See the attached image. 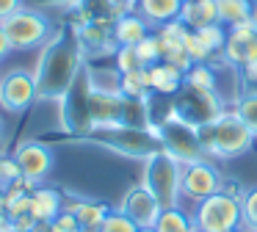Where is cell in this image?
Instances as JSON below:
<instances>
[{
    "mask_svg": "<svg viewBox=\"0 0 257 232\" xmlns=\"http://www.w3.org/2000/svg\"><path fill=\"white\" fill-rule=\"evenodd\" d=\"M83 69V50L78 39V25L67 20L61 31L53 33L50 42L42 50V58L36 64V91L45 99H61L75 83L78 72Z\"/></svg>",
    "mask_w": 257,
    "mask_h": 232,
    "instance_id": "obj_1",
    "label": "cell"
},
{
    "mask_svg": "<svg viewBox=\"0 0 257 232\" xmlns=\"http://www.w3.org/2000/svg\"><path fill=\"white\" fill-rule=\"evenodd\" d=\"M75 141H89L108 147L113 152H122L127 158H147L150 160L155 152H161L163 144L155 130L150 127H122V125H94L89 133L78 136Z\"/></svg>",
    "mask_w": 257,
    "mask_h": 232,
    "instance_id": "obj_2",
    "label": "cell"
},
{
    "mask_svg": "<svg viewBox=\"0 0 257 232\" xmlns=\"http://www.w3.org/2000/svg\"><path fill=\"white\" fill-rule=\"evenodd\" d=\"M202 149L205 158H238L246 155L254 144V133L240 122V116L232 110H224L216 122L199 127Z\"/></svg>",
    "mask_w": 257,
    "mask_h": 232,
    "instance_id": "obj_3",
    "label": "cell"
},
{
    "mask_svg": "<svg viewBox=\"0 0 257 232\" xmlns=\"http://www.w3.org/2000/svg\"><path fill=\"white\" fill-rule=\"evenodd\" d=\"M91 122L94 125H122V127H150L147 99L124 97L122 91H91Z\"/></svg>",
    "mask_w": 257,
    "mask_h": 232,
    "instance_id": "obj_4",
    "label": "cell"
},
{
    "mask_svg": "<svg viewBox=\"0 0 257 232\" xmlns=\"http://www.w3.org/2000/svg\"><path fill=\"white\" fill-rule=\"evenodd\" d=\"M172 110L180 122H185V125L199 130V127L216 122L227 110V105H224V99L216 91H202V88H194L188 83H183V88L172 97Z\"/></svg>",
    "mask_w": 257,
    "mask_h": 232,
    "instance_id": "obj_5",
    "label": "cell"
},
{
    "mask_svg": "<svg viewBox=\"0 0 257 232\" xmlns=\"http://www.w3.org/2000/svg\"><path fill=\"white\" fill-rule=\"evenodd\" d=\"M91 91H94V86H91L89 66H83L75 77V83L69 86V91L61 97V125L72 138L83 136L94 127V122H91Z\"/></svg>",
    "mask_w": 257,
    "mask_h": 232,
    "instance_id": "obj_6",
    "label": "cell"
},
{
    "mask_svg": "<svg viewBox=\"0 0 257 232\" xmlns=\"http://www.w3.org/2000/svg\"><path fill=\"white\" fill-rule=\"evenodd\" d=\"M180 177H183V163L166 149L155 152L147 160V174L144 185L152 191V196L161 202V207H177L180 199Z\"/></svg>",
    "mask_w": 257,
    "mask_h": 232,
    "instance_id": "obj_7",
    "label": "cell"
},
{
    "mask_svg": "<svg viewBox=\"0 0 257 232\" xmlns=\"http://www.w3.org/2000/svg\"><path fill=\"white\" fill-rule=\"evenodd\" d=\"M191 221H194V229L202 232H229L243 224V207H240V199L218 191L213 196L196 202Z\"/></svg>",
    "mask_w": 257,
    "mask_h": 232,
    "instance_id": "obj_8",
    "label": "cell"
},
{
    "mask_svg": "<svg viewBox=\"0 0 257 232\" xmlns=\"http://www.w3.org/2000/svg\"><path fill=\"white\" fill-rule=\"evenodd\" d=\"M150 130L158 133L163 149H166L169 155H174L180 163H194V160L205 158L199 130H196V127H191V125H185V122H180L177 116H169L163 125L150 127Z\"/></svg>",
    "mask_w": 257,
    "mask_h": 232,
    "instance_id": "obj_9",
    "label": "cell"
},
{
    "mask_svg": "<svg viewBox=\"0 0 257 232\" xmlns=\"http://www.w3.org/2000/svg\"><path fill=\"white\" fill-rule=\"evenodd\" d=\"M3 28L9 33V42L14 50H31L50 42V22L45 14L34 9H20L9 20H3Z\"/></svg>",
    "mask_w": 257,
    "mask_h": 232,
    "instance_id": "obj_10",
    "label": "cell"
},
{
    "mask_svg": "<svg viewBox=\"0 0 257 232\" xmlns=\"http://www.w3.org/2000/svg\"><path fill=\"white\" fill-rule=\"evenodd\" d=\"M39 97L36 75L28 69H12L0 77V108L9 113H23Z\"/></svg>",
    "mask_w": 257,
    "mask_h": 232,
    "instance_id": "obj_11",
    "label": "cell"
},
{
    "mask_svg": "<svg viewBox=\"0 0 257 232\" xmlns=\"http://www.w3.org/2000/svg\"><path fill=\"white\" fill-rule=\"evenodd\" d=\"M224 185V174L210 163V160H194V163H183V177H180V193H185L194 202L218 193Z\"/></svg>",
    "mask_w": 257,
    "mask_h": 232,
    "instance_id": "obj_12",
    "label": "cell"
},
{
    "mask_svg": "<svg viewBox=\"0 0 257 232\" xmlns=\"http://www.w3.org/2000/svg\"><path fill=\"white\" fill-rule=\"evenodd\" d=\"M80 50L83 58H100L105 53H116V39H113V17H100V20H89L86 25L78 28Z\"/></svg>",
    "mask_w": 257,
    "mask_h": 232,
    "instance_id": "obj_13",
    "label": "cell"
},
{
    "mask_svg": "<svg viewBox=\"0 0 257 232\" xmlns=\"http://www.w3.org/2000/svg\"><path fill=\"white\" fill-rule=\"evenodd\" d=\"M14 160H17V166H20V174H23L25 180L36 182V185H39L53 169V152L39 141H23L17 147V152H14Z\"/></svg>",
    "mask_w": 257,
    "mask_h": 232,
    "instance_id": "obj_14",
    "label": "cell"
},
{
    "mask_svg": "<svg viewBox=\"0 0 257 232\" xmlns=\"http://www.w3.org/2000/svg\"><path fill=\"white\" fill-rule=\"evenodd\" d=\"M119 210L127 213L130 218L139 224V229H152L163 207H161V202L152 196V191L147 185H136V188H130V191L124 193V202H122Z\"/></svg>",
    "mask_w": 257,
    "mask_h": 232,
    "instance_id": "obj_15",
    "label": "cell"
},
{
    "mask_svg": "<svg viewBox=\"0 0 257 232\" xmlns=\"http://www.w3.org/2000/svg\"><path fill=\"white\" fill-rule=\"evenodd\" d=\"M257 39V28L251 25L249 20L246 22H238V25H229L227 28V44L221 50V58L232 66H243L246 61V50L249 44Z\"/></svg>",
    "mask_w": 257,
    "mask_h": 232,
    "instance_id": "obj_16",
    "label": "cell"
},
{
    "mask_svg": "<svg viewBox=\"0 0 257 232\" xmlns=\"http://www.w3.org/2000/svg\"><path fill=\"white\" fill-rule=\"evenodd\" d=\"M64 210L75 213L80 232H100L105 215L111 213L108 204L105 202H97V199H69V202H64Z\"/></svg>",
    "mask_w": 257,
    "mask_h": 232,
    "instance_id": "obj_17",
    "label": "cell"
},
{
    "mask_svg": "<svg viewBox=\"0 0 257 232\" xmlns=\"http://www.w3.org/2000/svg\"><path fill=\"white\" fill-rule=\"evenodd\" d=\"M185 83V72L177 69L169 61H158V64L150 66V88L155 94H166V97H174V94L183 88Z\"/></svg>",
    "mask_w": 257,
    "mask_h": 232,
    "instance_id": "obj_18",
    "label": "cell"
},
{
    "mask_svg": "<svg viewBox=\"0 0 257 232\" xmlns=\"http://www.w3.org/2000/svg\"><path fill=\"white\" fill-rule=\"evenodd\" d=\"M150 36L147 31V20L139 11H130V14L113 17V39H116L119 47H136L141 39Z\"/></svg>",
    "mask_w": 257,
    "mask_h": 232,
    "instance_id": "obj_19",
    "label": "cell"
},
{
    "mask_svg": "<svg viewBox=\"0 0 257 232\" xmlns=\"http://www.w3.org/2000/svg\"><path fill=\"white\" fill-rule=\"evenodd\" d=\"M185 0H136V11L152 25H166L180 20Z\"/></svg>",
    "mask_w": 257,
    "mask_h": 232,
    "instance_id": "obj_20",
    "label": "cell"
},
{
    "mask_svg": "<svg viewBox=\"0 0 257 232\" xmlns=\"http://www.w3.org/2000/svg\"><path fill=\"white\" fill-rule=\"evenodd\" d=\"M61 210H64V196L56 188L36 185V191L31 193V210H28L36 221H53Z\"/></svg>",
    "mask_w": 257,
    "mask_h": 232,
    "instance_id": "obj_21",
    "label": "cell"
},
{
    "mask_svg": "<svg viewBox=\"0 0 257 232\" xmlns=\"http://www.w3.org/2000/svg\"><path fill=\"white\" fill-rule=\"evenodd\" d=\"M180 22H183L185 28H191V31L218 22L216 0H185L183 11H180Z\"/></svg>",
    "mask_w": 257,
    "mask_h": 232,
    "instance_id": "obj_22",
    "label": "cell"
},
{
    "mask_svg": "<svg viewBox=\"0 0 257 232\" xmlns=\"http://www.w3.org/2000/svg\"><path fill=\"white\" fill-rule=\"evenodd\" d=\"M119 91H122L124 97H133V99H147L152 91L150 88V66L119 75Z\"/></svg>",
    "mask_w": 257,
    "mask_h": 232,
    "instance_id": "obj_23",
    "label": "cell"
},
{
    "mask_svg": "<svg viewBox=\"0 0 257 232\" xmlns=\"http://www.w3.org/2000/svg\"><path fill=\"white\" fill-rule=\"evenodd\" d=\"M251 3L254 0H216L218 9V22L221 25H238V22H246L251 14Z\"/></svg>",
    "mask_w": 257,
    "mask_h": 232,
    "instance_id": "obj_24",
    "label": "cell"
},
{
    "mask_svg": "<svg viewBox=\"0 0 257 232\" xmlns=\"http://www.w3.org/2000/svg\"><path fill=\"white\" fill-rule=\"evenodd\" d=\"M152 229L155 232H191L194 229V221H191L183 210L166 207V210H161V215H158V221H155Z\"/></svg>",
    "mask_w": 257,
    "mask_h": 232,
    "instance_id": "obj_25",
    "label": "cell"
},
{
    "mask_svg": "<svg viewBox=\"0 0 257 232\" xmlns=\"http://www.w3.org/2000/svg\"><path fill=\"white\" fill-rule=\"evenodd\" d=\"M185 83L194 88H202V91H216V69H213V64L210 61L194 64L185 72Z\"/></svg>",
    "mask_w": 257,
    "mask_h": 232,
    "instance_id": "obj_26",
    "label": "cell"
},
{
    "mask_svg": "<svg viewBox=\"0 0 257 232\" xmlns=\"http://www.w3.org/2000/svg\"><path fill=\"white\" fill-rule=\"evenodd\" d=\"M196 36H199V42L205 44L207 50L213 53V58H218L224 50V44H227V31H224L221 22H213V25H205V28H196Z\"/></svg>",
    "mask_w": 257,
    "mask_h": 232,
    "instance_id": "obj_27",
    "label": "cell"
},
{
    "mask_svg": "<svg viewBox=\"0 0 257 232\" xmlns=\"http://www.w3.org/2000/svg\"><path fill=\"white\" fill-rule=\"evenodd\" d=\"M235 113H238L240 122L257 136V91L240 94L238 102H235Z\"/></svg>",
    "mask_w": 257,
    "mask_h": 232,
    "instance_id": "obj_28",
    "label": "cell"
},
{
    "mask_svg": "<svg viewBox=\"0 0 257 232\" xmlns=\"http://www.w3.org/2000/svg\"><path fill=\"white\" fill-rule=\"evenodd\" d=\"M113 66L119 69V75H124V72L144 69V61L139 58V50L136 47H116V53H113Z\"/></svg>",
    "mask_w": 257,
    "mask_h": 232,
    "instance_id": "obj_29",
    "label": "cell"
},
{
    "mask_svg": "<svg viewBox=\"0 0 257 232\" xmlns=\"http://www.w3.org/2000/svg\"><path fill=\"white\" fill-rule=\"evenodd\" d=\"M100 232H139V224L122 210H111L105 215V221H102Z\"/></svg>",
    "mask_w": 257,
    "mask_h": 232,
    "instance_id": "obj_30",
    "label": "cell"
},
{
    "mask_svg": "<svg viewBox=\"0 0 257 232\" xmlns=\"http://www.w3.org/2000/svg\"><path fill=\"white\" fill-rule=\"evenodd\" d=\"M136 50H139V58L144 61V66L158 64L161 61V39H158V33H150L147 39H141L136 44Z\"/></svg>",
    "mask_w": 257,
    "mask_h": 232,
    "instance_id": "obj_31",
    "label": "cell"
},
{
    "mask_svg": "<svg viewBox=\"0 0 257 232\" xmlns=\"http://www.w3.org/2000/svg\"><path fill=\"white\" fill-rule=\"evenodd\" d=\"M240 207H243V224L249 229H257V188L246 191V196L240 199Z\"/></svg>",
    "mask_w": 257,
    "mask_h": 232,
    "instance_id": "obj_32",
    "label": "cell"
},
{
    "mask_svg": "<svg viewBox=\"0 0 257 232\" xmlns=\"http://www.w3.org/2000/svg\"><path fill=\"white\" fill-rule=\"evenodd\" d=\"M20 177H23V174H20L17 160H14V158H0V185L9 188L12 182H17Z\"/></svg>",
    "mask_w": 257,
    "mask_h": 232,
    "instance_id": "obj_33",
    "label": "cell"
},
{
    "mask_svg": "<svg viewBox=\"0 0 257 232\" xmlns=\"http://www.w3.org/2000/svg\"><path fill=\"white\" fill-rule=\"evenodd\" d=\"M50 224H53V229H56V232H80L78 218H75V213H69V210H61Z\"/></svg>",
    "mask_w": 257,
    "mask_h": 232,
    "instance_id": "obj_34",
    "label": "cell"
},
{
    "mask_svg": "<svg viewBox=\"0 0 257 232\" xmlns=\"http://www.w3.org/2000/svg\"><path fill=\"white\" fill-rule=\"evenodd\" d=\"M240 83L246 91H257V58L240 66Z\"/></svg>",
    "mask_w": 257,
    "mask_h": 232,
    "instance_id": "obj_35",
    "label": "cell"
},
{
    "mask_svg": "<svg viewBox=\"0 0 257 232\" xmlns=\"http://www.w3.org/2000/svg\"><path fill=\"white\" fill-rule=\"evenodd\" d=\"M20 9H23V0H0V22L9 20L12 14H17Z\"/></svg>",
    "mask_w": 257,
    "mask_h": 232,
    "instance_id": "obj_36",
    "label": "cell"
},
{
    "mask_svg": "<svg viewBox=\"0 0 257 232\" xmlns=\"http://www.w3.org/2000/svg\"><path fill=\"white\" fill-rule=\"evenodd\" d=\"M221 191H224V193H229V196H235V199H243V196H246V188H243V185H240V182H238V180H235V182H229V180H224V185H221Z\"/></svg>",
    "mask_w": 257,
    "mask_h": 232,
    "instance_id": "obj_37",
    "label": "cell"
},
{
    "mask_svg": "<svg viewBox=\"0 0 257 232\" xmlns=\"http://www.w3.org/2000/svg\"><path fill=\"white\" fill-rule=\"evenodd\" d=\"M12 42H9V33H6V28H3V22H0V58H6L9 53H12Z\"/></svg>",
    "mask_w": 257,
    "mask_h": 232,
    "instance_id": "obj_38",
    "label": "cell"
},
{
    "mask_svg": "<svg viewBox=\"0 0 257 232\" xmlns=\"http://www.w3.org/2000/svg\"><path fill=\"white\" fill-rule=\"evenodd\" d=\"M34 232H56V229H53L50 221H39V224L34 226Z\"/></svg>",
    "mask_w": 257,
    "mask_h": 232,
    "instance_id": "obj_39",
    "label": "cell"
},
{
    "mask_svg": "<svg viewBox=\"0 0 257 232\" xmlns=\"http://www.w3.org/2000/svg\"><path fill=\"white\" fill-rule=\"evenodd\" d=\"M39 3H67V6H80V0H39Z\"/></svg>",
    "mask_w": 257,
    "mask_h": 232,
    "instance_id": "obj_40",
    "label": "cell"
},
{
    "mask_svg": "<svg viewBox=\"0 0 257 232\" xmlns=\"http://www.w3.org/2000/svg\"><path fill=\"white\" fill-rule=\"evenodd\" d=\"M249 22H251V25L257 28V0H254V3H251V14H249Z\"/></svg>",
    "mask_w": 257,
    "mask_h": 232,
    "instance_id": "obj_41",
    "label": "cell"
},
{
    "mask_svg": "<svg viewBox=\"0 0 257 232\" xmlns=\"http://www.w3.org/2000/svg\"><path fill=\"white\" fill-rule=\"evenodd\" d=\"M229 232H249V226H246V224H240V226H235V229H229Z\"/></svg>",
    "mask_w": 257,
    "mask_h": 232,
    "instance_id": "obj_42",
    "label": "cell"
},
{
    "mask_svg": "<svg viewBox=\"0 0 257 232\" xmlns=\"http://www.w3.org/2000/svg\"><path fill=\"white\" fill-rule=\"evenodd\" d=\"M9 232H31V229H20V226H14V224H12V226H9Z\"/></svg>",
    "mask_w": 257,
    "mask_h": 232,
    "instance_id": "obj_43",
    "label": "cell"
},
{
    "mask_svg": "<svg viewBox=\"0 0 257 232\" xmlns=\"http://www.w3.org/2000/svg\"><path fill=\"white\" fill-rule=\"evenodd\" d=\"M139 232H155V229H139Z\"/></svg>",
    "mask_w": 257,
    "mask_h": 232,
    "instance_id": "obj_44",
    "label": "cell"
},
{
    "mask_svg": "<svg viewBox=\"0 0 257 232\" xmlns=\"http://www.w3.org/2000/svg\"><path fill=\"white\" fill-rule=\"evenodd\" d=\"M191 232H202V229H191Z\"/></svg>",
    "mask_w": 257,
    "mask_h": 232,
    "instance_id": "obj_45",
    "label": "cell"
},
{
    "mask_svg": "<svg viewBox=\"0 0 257 232\" xmlns=\"http://www.w3.org/2000/svg\"><path fill=\"white\" fill-rule=\"evenodd\" d=\"M249 232H257V229H249Z\"/></svg>",
    "mask_w": 257,
    "mask_h": 232,
    "instance_id": "obj_46",
    "label": "cell"
}]
</instances>
